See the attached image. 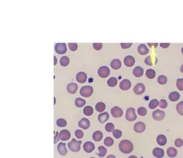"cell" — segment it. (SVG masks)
Wrapping results in <instances>:
<instances>
[{"label":"cell","mask_w":183,"mask_h":158,"mask_svg":"<svg viewBox=\"0 0 183 158\" xmlns=\"http://www.w3.org/2000/svg\"><path fill=\"white\" fill-rule=\"evenodd\" d=\"M118 147L121 152L125 154H129L131 153L133 149L132 143L128 140H123L120 141Z\"/></svg>","instance_id":"1"},{"label":"cell","mask_w":183,"mask_h":158,"mask_svg":"<svg viewBox=\"0 0 183 158\" xmlns=\"http://www.w3.org/2000/svg\"><path fill=\"white\" fill-rule=\"evenodd\" d=\"M82 143L81 141H77L75 138L68 143V146L69 149L72 152H78L80 150V146Z\"/></svg>","instance_id":"2"},{"label":"cell","mask_w":183,"mask_h":158,"mask_svg":"<svg viewBox=\"0 0 183 158\" xmlns=\"http://www.w3.org/2000/svg\"><path fill=\"white\" fill-rule=\"evenodd\" d=\"M93 92V89L90 86H85L80 89V93L81 96L88 98L90 96Z\"/></svg>","instance_id":"3"},{"label":"cell","mask_w":183,"mask_h":158,"mask_svg":"<svg viewBox=\"0 0 183 158\" xmlns=\"http://www.w3.org/2000/svg\"><path fill=\"white\" fill-rule=\"evenodd\" d=\"M126 120L128 121H134L136 119L137 116L135 113V110L134 108L130 107L128 108L126 110V116H125Z\"/></svg>","instance_id":"4"},{"label":"cell","mask_w":183,"mask_h":158,"mask_svg":"<svg viewBox=\"0 0 183 158\" xmlns=\"http://www.w3.org/2000/svg\"><path fill=\"white\" fill-rule=\"evenodd\" d=\"M110 69L108 67L106 66H102L100 67L98 71V75L101 78H106L110 75Z\"/></svg>","instance_id":"5"},{"label":"cell","mask_w":183,"mask_h":158,"mask_svg":"<svg viewBox=\"0 0 183 158\" xmlns=\"http://www.w3.org/2000/svg\"><path fill=\"white\" fill-rule=\"evenodd\" d=\"M55 49L56 52L59 55H62V54L65 53L67 50L66 44L64 43H57L55 45Z\"/></svg>","instance_id":"6"},{"label":"cell","mask_w":183,"mask_h":158,"mask_svg":"<svg viewBox=\"0 0 183 158\" xmlns=\"http://www.w3.org/2000/svg\"><path fill=\"white\" fill-rule=\"evenodd\" d=\"M152 116L156 121H161L164 119L165 116V113L160 110H156L153 112Z\"/></svg>","instance_id":"7"},{"label":"cell","mask_w":183,"mask_h":158,"mask_svg":"<svg viewBox=\"0 0 183 158\" xmlns=\"http://www.w3.org/2000/svg\"><path fill=\"white\" fill-rule=\"evenodd\" d=\"M59 138L62 141H67L71 138V133L67 129L62 130L59 134Z\"/></svg>","instance_id":"8"},{"label":"cell","mask_w":183,"mask_h":158,"mask_svg":"<svg viewBox=\"0 0 183 158\" xmlns=\"http://www.w3.org/2000/svg\"><path fill=\"white\" fill-rule=\"evenodd\" d=\"M111 115L115 118H118L123 116V111L122 109L118 107L115 106L111 110Z\"/></svg>","instance_id":"9"},{"label":"cell","mask_w":183,"mask_h":158,"mask_svg":"<svg viewBox=\"0 0 183 158\" xmlns=\"http://www.w3.org/2000/svg\"><path fill=\"white\" fill-rule=\"evenodd\" d=\"M146 90L145 86L144 84H142L141 83H138L133 88V92L136 95H142V93H144Z\"/></svg>","instance_id":"10"},{"label":"cell","mask_w":183,"mask_h":158,"mask_svg":"<svg viewBox=\"0 0 183 158\" xmlns=\"http://www.w3.org/2000/svg\"><path fill=\"white\" fill-rule=\"evenodd\" d=\"M133 129L137 133H142L146 129V125L143 122H138L134 125Z\"/></svg>","instance_id":"11"},{"label":"cell","mask_w":183,"mask_h":158,"mask_svg":"<svg viewBox=\"0 0 183 158\" xmlns=\"http://www.w3.org/2000/svg\"><path fill=\"white\" fill-rule=\"evenodd\" d=\"M90 125V123L89 119L86 118H83L79 121L78 126L80 128H83V129H88Z\"/></svg>","instance_id":"12"},{"label":"cell","mask_w":183,"mask_h":158,"mask_svg":"<svg viewBox=\"0 0 183 158\" xmlns=\"http://www.w3.org/2000/svg\"><path fill=\"white\" fill-rule=\"evenodd\" d=\"M76 80L80 83H84L87 80V74L84 72H79L76 75Z\"/></svg>","instance_id":"13"},{"label":"cell","mask_w":183,"mask_h":158,"mask_svg":"<svg viewBox=\"0 0 183 158\" xmlns=\"http://www.w3.org/2000/svg\"><path fill=\"white\" fill-rule=\"evenodd\" d=\"M131 87V82L128 79H125L122 80L120 83V88L123 90H127Z\"/></svg>","instance_id":"14"},{"label":"cell","mask_w":183,"mask_h":158,"mask_svg":"<svg viewBox=\"0 0 183 158\" xmlns=\"http://www.w3.org/2000/svg\"><path fill=\"white\" fill-rule=\"evenodd\" d=\"M57 151L59 153L62 155L65 156L67 154L68 150L66 148V144L65 143H59L57 146Z\"/></svg>","instance_id":"15"},{"label":"cell","mask_w":183,"mask_h":158,"mask_svg":"<svg viewBox=\"0 0 183 158\" xmlns=\"http://www.w3.org/2000/svg\"><path fill=\"white\" fill-rule=\"evenodd\" d=\"M95 144L91 141H87L83 145V149L87 153H91L95 150Z\"/></svg>","instance_id":"16"},{"label":"cell","mask_w":183,"mask_h":158,"mask_svg":"<svg viewBox=\"0 0 183 158\" xmlns=\"http://www.w3.org/2000/svg\"><path fill=\"white\" fill-rule=\"evenodd\" d=\"M124 63L127 67H132L135 63V58L132 56H127L124 59Z\"/></svg>","instance_id":"17"},{"label":"cell","mask_w":183,"mask_h":158,"mask_svg":"<svg viewBox=\"0 0 183 158\" xmlns=\"http://www.w3.org/2000/svg\"><path fill=\"white\" fill-rule=\"evenodd\" d=\"M109 117H110L109 114L107 112H104V113L99 114L98 119V121L100 123L104 124L108 120Z\"/></svg>","instance_id":"18"},{"label":"cell","mask_w":183,"mask_h":158,"mask_svg":"<svg viewBox=\"0 0 183 158\" xmlns=\"http://www.w3.org/2000/svg\"><path fill=\"white\" fill-rule=\"evenodd\" d=\"M67 89L68 93L74 94L78 89V85L75 83H70L67 86Z\"/></svg>","instance_id":"19"},{"label":"cell","mask_w":183,"mask_h":158,"mask_svg":"<svg viewBox=\"0 0 183 158\" xmlns=\"http://www.w3.org/2000/svg\"><path fill=\"white\" fill-rule=\"evenodd\" d=\"M153 154L158 158H161L164 156L165 152L164 150L161 148L159 147H156L153 150Z\"/></svg>","instance_id":"20"},{"label":"cell","mask_w":183,"mask_h":158,"mask_svg":"<svg viewBox=\"0 0 183 158\" xmlns=\"http://www.w3.org/2000/svg\"><path fill=\"white\" fill-rule=\"evenodd\" d=\"M138 52L141 55H145L149 53V49L144 44H141L138 47Z\"/></svg>","instance_id":"21"},{"label":"cell","mask_w":183,"mask_h":158,"mask_svg":"<svg viewBox=\"0 0 183 158\" xmlns=\"http://www.w3.org/2000/svg\"><path fill=\"white\" fill-rule=\"evenodd\" d=\"M92 138L95 141L99 142L102 140L103 138V134L100 131H95L92 135Z\"/></svg>","instance_id":"22"},{"label":"cell","mask_w":183,"mask_h":158,"mask_svg":"<svg viewBox=\"0 0 183 158\" xmlns=\"http://www.w3.org/2000/svg\"><path fill=\"white\" fill-rule=\"evenodd\" d=\"M166 142H167V139L165 135L161 134V135H159L157 137V143L159 145L161 146H165L166 144Z\"/></svg>","instance_id":"23"},{"label":"cell","mask_w":183,"mask_h":158,"mask_svg":"<svg viewBox=\"0 0 183 158\" xmlns=\"http://www.w3.org/2000/svg\"><path fill=\"white\" fill-rule=\"evenodd\" d=\"M133 75L136 77H140L142 76L144 74V70L141 67H136L133 70Z\"/></svg>","instance_id":"24"},{"label":"cell","mask_w":183,"mask_h":158,"mask_svg":"<svg viewBox=\"0 0 183 158\" xmlns=\"http://www.w3.org/2000/svg\"><path fill=\"white\" fill-rule=\"evenodd\" d=\"M111 68L114 70H118L121 68V62L118 59H114L111 61L110 64Z\"/></svg>","instance_id":"25"},{"label":"cell","mask_w":183,"mask_h":158,"mask_svg":"<svg viewBox=\"0 0 183 158\" xmlns=\"http://www.w3.org/2000/svg\"><path fill=\"white\" fill-rule=\"evenodd\" d=\"M180 98V95L177 92H172L169 95V98L171 101H177Z\"/></svg>","instance_id":"26"},{"label":"cell","mask_w":183,"mask_h":158,"mask_svg":"<svg viewBox=\"0 0 183 158\" xmlns=\"http://www.w3.org/2000/svg\"><path fill=\"white\" fill-rule=\"evenodd\" d=\"M177 150L174 147H171L167 149V154L170 157H174L177 155Z\"/></svg>","instance_id":"27"},{"label":"cell","mask_w":183,"mask_h":158,"mask_svg":"<svg viewBox=\"0 0 183 158\" xmlns=\"http://www.w3.org/2000/svg\"><path fill=\"white\" fill-rule=\"evenodd\" d=\"M105 108H106V106L103 102H99L98 103L96 104V105L95 106V108H96V111L98 112H99V113L103 112L105 110Z\"/></svg>","instance_id":"28"},{"label":"cell","mask_w":183,"mask_h":158,"mask_svg":"<svg viewBox=\"0 0 183 158\" xmlns=\"http://www.w3.org/2000/svg\"><path fill=\"white\" fill-rule=\"evenodd\" d=\"M98 151H99V152L96 154L98 156H99L100 157H103L105 156L107 153V149L104 146H99L98 147Z\"/></svg>","instance_id":"29"},{"label":"cell","mask_w":183,"mask_h":158,"mask_svg":"<svg viewBox=\"0 0 183 158\" xmlns=\"http://www.w3.org/2000/svg\"><path fill=\"white\" fill-rule=\"evenodd\" d=\"M75 104L77 107H82L86 104V101L82 98H77L75 100Z\"/></svg>","instance_id":"30"},{"label":"cell","mask_w":183,"mask_h":158,"mask_svg":"<svg viewBox=\"0 0 183 158\" xmlns=\"http://www.w3.org/2000/svg\"><path fill=\"white\" fill-rule=\"evenodd\" d=\"M70 63V59L68 57L64 56H62L60 59V64L62 67H66Z\"/></svg>","instance_id":"31"},{"label":"cell","mask_w":183,"mask_h":158,"mask_svg":"<svg viewBox=\"0 0 183 158\" xmlns=\"http://www.w3.org/2000/svg\"><path fill=\"white\" fill-rule=\"evenodd\" d=\"M107 84L110 87H114L117 84V79L114 77H111L108 80Z\"/></svg>","instance_id":"32"},{"label":"cell","mask_w":183,"mask_h":158,"mask_svg":"<svg viewBox=\"0 0 183 158\" xmlns=\"http://www.w3.org/2000/svg\"><path fill=\"white\" fill-rule=\"evenodd\" d=\"M83 113L86 116H90L93 113V109L91 106H86L84 108Z\"/></svg>","instance_id":"33"},{"label":"cell","mask_w":183,"mask_h":158,"mask_svg":"<svg viewBox=\"0 0 183 158\" xmlns=\"http://www.w3.org/2000/svg\"><path fill=\"white\" fill-rule=\"evenodd\" d=\"M104 143L105 146H106L107 147H111L114 144V140L111 137L107 136L105 138Z\"/></svg>","instance_id":"34"},{"label":"cell","mask_w":183,"mask_h":158,"mask_svg":"<svg viewBox=\"0 0 183 158\" xmlns=\"http://www.w3.org/2000/svg\"><path fill=\"white\" fill-rule=\"evenodd\" d=\"M146 76L147 78H150V79H152L153 78L155 77V75H156V72L153 69H148L147 71H146Z\"/></svg>","instance_id":"35"},{"label":"cell","mask_w":183,"mask_h":158,"mask_svg":"<svg viewBox=\"0 0 183 158\" xmlns=\"http://www.w3.org/2000/svg\"><path fill=\"white\" fill-rule=\"evenodd\" d=\"M159 102L157 100H156V99H153V100L150 101L149 107L150 109H154L159 106Z\"/></svg>","instance_id":"36"},{"label":"cell","mask_w":183,"mask_h":158,"mask_svg":"<svg viewBox=\"0 0 183 158\" xmlns=\"http://www.w3.org/2000/svg\"><path fill=\"white\" fill-rule=\"evenodd\" d=\"M56 124L59 127L63 128V127H65L67 126V122L65 119H64L60 118V119H59L57 120Z\"/></svg>","instance_id":"37"},{"label":"cell","mask_w":183,"mask_h":158,"mask_svg":"<svg viewBox=\"0 0 183 158\" xmlns=\"http://www.w3.org/2000/svg\"><path fill=\"white\" fill-rule=\"evenodd\" d=\"M168 79L166 78V76L161 75L160 76H159V77L157 78V82L160 85H165Z\"/></svg>","instance_id":"38"},{"label":"cell","mask_w":183,"mask_h":158,"mask_svg":"<svg viewBox=\"0 0 183 158\" xmlns=\"http://www.w3.org/2000/svg\"><path fill=\"white\" fill-rule=\"evenodd\" d=\"M177 111L181 116H183V101L179 102L177 105Z\"/></svg>","instance_id":"39"},{"label":"cell","mask_w":183,"mask_h":158,"mask_svg":"<svg viewBox=\"0 0 183 158\" xmlns=\"http://www.w3.org/2000/svg\"><path fill=\"white\" fill-rule=\"evenodd\" d=\"M137 111H138V113L139 114V115L141 116H146L147 114V109L143 107H141L138 108Z\"/></svg>","instance_id":"40"},{"label":"cell","mask_w":183,"mask_h":158,"mask_svg":"<svg viewBox=\"0 0 183 158\" xmlns=\"http://www.w3.org/2000/svg\"><path fill=\"white\" fill-rule=\"evenodd\" d=\"M105 130L107 132H113V131L114 130V125L112 123H108V124H107V125H105Z\"/></svg>","instance_id":"41"},{"label":"cell","mask_w":183,"mask_h":158,"mask_svg":"<svg viewBox=\"0 0 183 158\" xmlns=\"http://www.w3.org/2000/svg\"><path fill=\"white\" fill-rule=\"evenodd\" d=\"M177 86L179 90H183V78L177 79Z\"/></svg>","instance_id":"42"},{"label":"cell","mask_w":183,"mask_h":158,"mask_svg":"<svg viewBox=\"0 0 183 158\" xmlns=\"http://www.w3.org/2000/svg\"><path fill=\"white\" fill-rule=\"evenodd\" d=\"M113 135L116 139H118L122 135V132L119 129H115L113 132Z\"/></svg>","instance_id":"43"},{"label":"cell","mask_w":183,"mask_h":158,"mask_svg":"<svg viewBox=\"0 0 183 158\" xmlns=\"http://www.w3.org/2000/svg\"><path fill=\"white\" fill-rule=\"evenodd\" d=\"M75 135L78 138V139H81V138H82L83 137L84 134H83L82 131L80 130V129H78V130L75 131Z\"/></svg>","instance_id":"44"},{"label":"cell","mask_w":183,"mask_h":158,"mask_svg":"<svg viewBox=\"0 0 183 158\" xmlns=\"http://www.w3.org/2000/svg\"><path fill=\"white\" fill-rule=\"evenodd\" d=\"M159 106L161 108H166L167 107V106H168L167 101L165 100H161L159 101Z\"/></svg>","instance_id":"45"},{"label":"cell","mask_w":183,"mask_h":158,"mask_svg":"<svg viewBox=\"0 0 183 158\" xmlns=\"http://www.w3.org/2000/svg\"><path fill=\"white\" fill-rule=\"evenodd\" d=\"M175 146L177 147H181L183 145V140L181 138H177L175 141Z\"/></svg>","instance_id":"46"},{"label":"cell","mask_w":183,"mask_h":158,"mask_svg":"<svg viewBox=\"0 0 183 158\" xmlns=\"http://www.w3.org/2000/svg\"><path fill=\"white\" fill-rule=\"evenodd\" d=\"M68 47L71 51H75L77 49L78 46L77 43H68Z\"/></svg>","instance_id":"47"},{"label":"cell","mask_w":183,"mask_h":158,"mask_svg":"<svg viewBox=\"0 0 183 158\" xmlns=\"http://www.w3.org/2000/svg\"><path fill=\"white\" fill-rule=\"evenodd\" d=\"M145 63L147 64V65H150V66H151V65H153V62H152V60H151V56H147L146 58V59H145Z\"/></svg>","instance_id":"48"},{"label":"cell","mask_w":183,"mask_h":158,"mask_svg":"<svg viewBox=\"0 0 183 158\" xmlns=\"http://www.w3.org/2000/svg\"><path fill=\"white\" fill-rule=\"evenodd\" d=\"M93 48L96 50H99L103 47V44L102 43H93Z\"/></svg>","instance_id":"49"},{"label":"cell","mask_w":183,"mask_h":158,"mask_svg":"<svg viewBox=\"0 0 183 158\" xmlns=\"http://www.w3.org/2000/svg\"><path fill=\"white\" fill-rule=\"evenodd\" d=\"M132 45V43H121V48L125 49H128L131 47Z\"/></svg>","instance_id":"50"},{"label":"cell","mask_w":183,"mask_h":158,"mask_svg":"<svg viewBox=\"0 0 183 158\" xmlns=\"http://www.w3.org/2000/svg\"><path fill=\"white\" fill-rule=\"evenodd\" d=\"M169 45H170L169 43H160V47L162 48H164V49L168 47L169 46Z\"/></svg>","instance_id":"51"},{"label":"cell","mask_w":183,"mask_h":158,"mask_svg":"<svg viewBox=\"0 0 183 158\" xmlns=\"http://www.w3.org/2000/svg\"><path fill=\"white\" fill-rule=\"evenodd\" d=\"M58 132H57L56 133V135H55V136H54V144H56V143H57V142L59 141V135H58Z\"/></svg>","instance_id":"52"},{"label":"cell","mask_w":183,"mask_h":158,"mask_svg":"<svg viewBox=\"0 0 183 158\" xmlns=\"http://www.w3.org/2000/svg\"><path fill=\"white\" fill-rule=\"evenodd\" d=\"M106 158H116V157H115V156H114L113 154H110L108 156H107Z\"/></svg>","instance_id":"53"},{"label":"cell","mask_w":183,"mask_h":158,"mask_svg":"<svg viewBox=\"0 0 183 158\" xmlns=\"http://www.w3.org/2000/svg\"><path fill=\"white\" fill-rule=\"evenodd\" d=\"M128 158H138L136 156H134V155H132V156H129Z\"/></svg>","instance_id":"54"},{"label":"cell","mask_w":183,"mask_h":158,"mask_svg":"<svg viewBox=\"0 0 183 158\" xmlns=\"http://www.w3.org/2000/svg\"><path fill=\"white\" fill-rule=\"evenodd\" d=\"M180 70H181V73H183V64L181 65V68H180Z\"/></svg>","instance_id":"55"},{"label":"cell","mask_w":183,"mask_h":158,"mask_svg":"<svg viewBox=\"0 0 183 158\" xmlns=\"http://www.w3.org/2000/svg\"><path fill=\"white\" fill-rule=\"evenodd\" d=\"M54 59H55V63H54V65H56V62H57V61H56V56H54Z\"/></svg>","instance_id":"56"},{"label":"cell","mask_w":183,"mask_h":158,"mask_svg":"<svg viewBox=\"0 0 183 158\" xmlns=\"http://www.w3.org/2000/svg\"><path fill=\"white\" fill-rule=\"evenodd\" d=\"M181 52H182V53L183 54V47H182V49H181Z\"/></svg>","instance_id":"57"},{"label":"cell","mask_w":183,"mask_h":158,"mask_svg":"<svg viewBox=\"0 0 183 158\" xmlns=\"http://www.w3.org/2000/svg\"><path fill=\"white\" fill-rule=\"evenodd\" d=\"M90 158H95V157H90Z\"/></svg>","instance_id":"58"}]
</instances>
